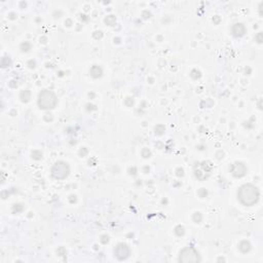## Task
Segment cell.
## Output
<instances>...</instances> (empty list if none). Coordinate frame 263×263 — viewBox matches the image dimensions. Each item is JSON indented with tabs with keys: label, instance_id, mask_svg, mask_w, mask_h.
I'll list each match as a JSON object with an SVG mask.
<instances>
[{
	"label": "cell",
	"instance_id": "obj_1",
	"mask_svg": "<svg viewBox=\"0 0 263 263\" xmlns=\"http://www.w3.org/2000/svg\"><path fill=\"white\" fill-rule=\"evenodd\" d=\"M259 190L252 184H245L240 187L237 191V199L244 206L252 207L259 200Z\"/></svg>",
	"mask_w": 263,
	"mask_h": 263
},
{
	"label": "cell",
	"instance_id": "obj_2",
	"mask_svg": "<svg viewBox=\"0 0 263 263\" xmlns=\"http://www.w3.org/2000/svg\"><path fill=\"white\" fill-rule=\"evenodd\" d=\"M37 103H38V106H39L40 109L49 110V109H52L56 107V105L58 103V99H57L56 95H55L52 91L44 89V91H42L38 95Z\"/></svg>",
	"mask_w": 263,
	"mask_h": 263
},
{
	"label": "cell",
	"instance_id": "obj_3",
	"mask_svg": "<svg viewBox=\"0 0 263 263\" xmlns=\"http://www.w3.org/2000/svg\"><path fill=\"white\" fill-rule=\"evenodd\" d=\"M179 262L188 263V262H199L200 261L199 254L193 247H186L181 250L178 258Z\"/></svg>",
	"mask_w": 263,
	"mask_h": 263
},
{
	"label": "cell",
	"instance_id": "obj_4",
	"mask_svg": "<svg viewBox=\"0 0 263 263\" xmlns=\"http://www.w3.org/2000/svg\"><path fill=\"white\" fill-rule=\"evenodd\" d=\"M69 173H70L69 164L67 162L63 161V160L57 161L52 168V176L55 179L63 180L68 176Z\"/></svg>",
	"mask_w": 263,
	"mask_h": 263
},
{
	"label": "cell",
	"instance_id": "obj_5",
	"mask_svg": "<svg viewBox=\"0 0 263 263\" xmlns=\"http://www.w3.org/2000/svg\"><path fill=\"white\" fill-rule=\"evenodd\" d=\"M131 254V249L127 244L120 243L114 249V255L118 260H126Z\"/></svg>",
	"mask_w": 263,
	"mask_h": 263
},
{
	"label": "cell",
	"instance_id": "obj_6",
	"mask_svg": "<svg viewBox=\"0 0 263 263\" xmlns=\"http://www.w3.org/2000/svg\"><path fill=\"white\" fill-rule=\"evenodd\" d=\"M247 172V168L243 162H235L231 166V173L234 177L236 178H240L243 176L246 175Z\"/></svg>",
	"mask_w": 263,
	"mask_h": 263
},
{
	"label": "cell",
	"instance_id": "obj_7",
	"mask_svg": "<svg viewBox=\"0 0 263 263\" xmlns=\"http://www.w3.org/2000/svg\"><path fill=\"white\" fill-rule=\"evenodd\" d=\"M231 32H232V35H233L234 37H242V36H244L245 33H246V27H245L242 23L234 24L231 28Z\"/></svg>",
	"mask_w": 263,
	"mask_h": 263
},
{
	"label": "cell",
	"instance_id": "obj_8",
	"mask_svg": "<svg viewBox=\"0 0 263 263\" xmlns=\"http://www.w3.org/2000/svg\"><path fill=\"white\" fill-rule=\"evenodd\" d=\"M89 73H91V75L94 78H99V77H101L102 74H103V70H102V68L100 66H98V65H94V66H92V68L89 69Z\"/></svg>",
	"mask_w": 263,
	"mask_h": 263
},
{
	"label": "cell",
	"instance_id": "obj_9",
	"mask_svg": "<svg viewBox=\"0 0 263 263\" xmlns=\"http://www.w3.org/2000/svg\"><path fill=\"white\" fill-rule=\"evenodd\" d=\"M239 249L243 253H248V252L250 251V250H251V245H250L249 242H247V240H244V242H242L240 244Z\"/></svg>",
	"mask_w": 263,
	"mask_h": 263
},
{
	"label": "cell",
	"instance_id": "obj_10",
	"mask_svg": "<svg viewBox=\"0 0 263 263\" xmlns=\"http://www.w3.org/2000/svg\"><path fill=\"white\" fill-rule=\"evenodd\" d=\"M20 98H21L22 102L27 103V102L30 100V98H31V94H30L29 91H23L21 92V95H20Z\"/></svg>",
	"mask_w": 263,
	"mask_h": 263
},
{
	"label": "cell",
	"instance_id": "obj_11",
	"mask_svg": "<svg viewBox=\"0 0 263 263\" xmlns=\"http://www.w3.org/2000/svg\"><path fill=\"white\" fill-rule=\"evenodd\" d=\"M105 22H106V24H108L109 26H113L115 22H116V19H115L114 16H108L105 19Z\"/></svg>",
	"mask_w": 263,
	"mask_h": 263
},
{
	"label": "cell",
	"instance_id": "obj_12",
	"mask_svg": "<svg viewBox=\"0 0 263 263\" xmlns=\"http://www.w3.org/2000/svg\"><path fill=\"white\" fill-rule=\"evenodd\" d=\"M164 132H166V127L161 126V124H158V126L155 127V133H156L157 135H162Z\"/></svg>",
	"mask_w": 263,
	"mask_h": 263
},
{
	"label": "cell",
	"instance_id": "obj_13",
	"mask_svg": "<svg viewBox=\"0 0 263 263\" xmlns=\"http://www.w3.org/2000/svg\"><path fill=\"white\" fill-rule=\"evenodd\" d=\"M175 233H176L178 236H181V235H183L185 233V230L182 226H177L176 228H175Z\"/></svg>",
	"mask_w": 263,
	"mask_h": 263
},
{
	"label": "cell",
	"instance_id": "obj_14",
	"mask_svg": "<svg viewBox=\"0 0 263 263\" xmlns=\"http://www.w3.org/2000/svg\"><path fill=\"white\" fill-rule=\"evenodd\" d=\"M30 49H31V45H30L29 42H24V43H22V45H21L22 52H28Z\"/></svg>",
	"mask_w": 263,
	"mask_h": 263
},
{
	"label": "cell",
	"instance_id": "obj_15",
	"mask_svg": "<svg viewBox=\"0 0 263 263\" xmlns=\"http://www.w3.org/2000/svg\"><path fill=\"white\" fill-rule=\"evenodd\" d=\"M202 215H200V213H199V212H196V213H194V215H193V220H194V222L195 223H199L200 221H202Z\"/></svg>",
	"mask_w": 263,
	"mask_h": 263
},
{
	"label": "cell",
	"instance_id": "obj_16",
	"mask_svg": "<svg viewBox=\"0 0 263 263\" xmlns=\"http://www.w3.org/2000/svg\"><path fill=\"white\" fill-rule=\"evenodd\" d=\"M32 157L35 159H40L42 157V153L39 151H33L32 152Z\"/></svg>",
	"mask_w": 263,
	"mask_h": 263
},
{
	"label": "cell",
	"instance_id": "obj_17",
	"mask_svg": "<svg viewBox=\"0 0 263 263\" xmlns=\"http://www.w3.org/2000/svg\"><path fill=\"white\" fill-rule=\"evenodd\" d=\"M101 242L103 243V244H106V243L109 242V237L107 236V235H103V236H102V239H101Z\"/></svg>",
	"mask_w": 263,
	"mask_h": 263
}]
</instances>
